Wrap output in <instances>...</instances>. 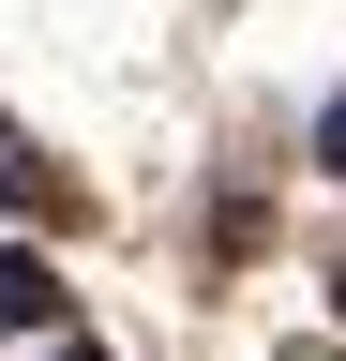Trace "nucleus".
<instances>
[{"instance_id": "nucleus-1", "label": "nucleus", "mask_w": 346, "mask_h": 361, "mask_svg": "<svg viewBox=\"0 0 346 361\" xmlns=\"http://www.w3.org/2000/svg\"><path fill=\"white\" fill-rule=\"evenodd\" d=\"M0 331H61V271L30 241H0Z\"/></svg>"}, {"instance_id": "nucleus-2", "label": "nucleus", "mask_w": 346, "mask_h": 361, "mask_svg": "<svg viewBox=\"0 0 346 361\" xmlns=\"http://www.w3.org/2000/svg\"><path fill=\"white\" fill-rule=\"evenodd\" d=\"M0 211H61V166H46V151H30V135H16V121H0Z\"/></svg>"}, {"instance_id": "nucleus-3", "label": "nucleus", "mask_w": 346, "mask_h": 361, "mask_svg": "<svg viewBox=\"0 0 346 361\" xmlns=\"http://www.w3.org/2000/svg\"><path fill=\"white\" fill-rule=\"evenodd\" d=\"M316 166L346 180V90H331V106H316Z\"/></svg>"}, {"instance_id": "nucleus-4", "label": "nucleus", "mask_w": 346, "mask_h": 361, "mask_svg": "<svg viewBox=\"0 0 346 361\" xmlns=\"http://www.w3.org/2000/svg\"><path fill=\"white\" fill-rule=\"evenodd\" d=\"M46 361H106V346H91V331H61V346H46Z\"/></svg>"}]
</instances>
